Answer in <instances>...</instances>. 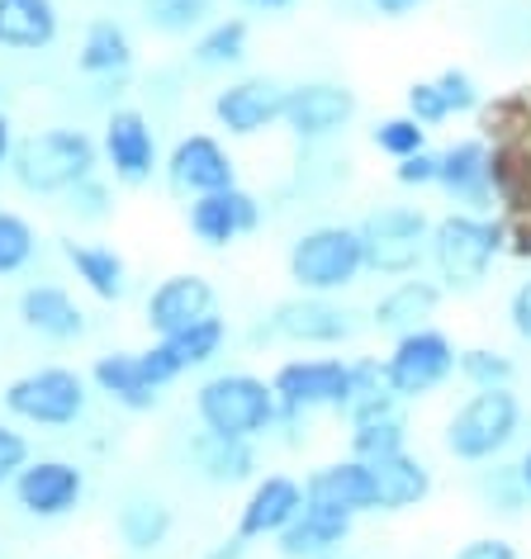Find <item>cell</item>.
<instances>
[{
    "mask_svg": "<svg viewBox=\"0 0 531 559\" xmlns=\"http://www.w3.org/2000/svg\"><path fill=\"white\" fill-rule=\"evenodd\" d=\"M366 5H370L380 20H409L413 10L423 5V0H366Z\"/></svg>",
    "mask_w": 531,
    "mask_h": 559,
    "instance_id": "51",
    "label": "cell"
},
{
    "mask_svg": "<svg viewBox=\"0 0 531 559\" xmlns=\"http://www.w3.org/2000/svg\"><path fill=\"white\" fill-rule=\"evenodd\" d=\"M332 559H356V555H332Z\"/></svg>",
    "mask_w": 531,
    "mask_h": 559,
    "instance_id": "55",
    "label": "cell"
},
{
    "mask_svg": "<svg viewBox=\"0 0 531 559\" xmlns=\"http://www.w3.org/2000/svg\"><path fill=\"white\" fill-rule=\"evenodd\" d=\"M437 91H441V100H446V109H451V119H460V115H480V105H484V91H480V81H474L465 67H441L437 76Z\"/></svg>",
    "mask_w": 531,
    "mask_h": 559,
    "instance_id": "40",
    "label": "cell"
},
{
    "mask_svg": "<svg viewBox=\"0 0 531 559\" xmlns=\"http://www.w3.org/2000/svg\"><path fill=\"white\" fill-rule=\"evenodd\" d=\"M474 138H484L488 147L531 143V81L508 86L498 95H484L480 115H474Z\"/></svg>",
    "mask_w": 531,
    "mask_h": 559,
    "instance_id": "32",
    "label": "cell"
},
{
    "mask_svg": "<svg viewBox=\"0 0 531 559\" xmlns=\"http://www.w3.org/2000/svg\"><path fill=\"white\" fill-rule=\"evenodd\" d=\"M446 299V289L437 280H423V275H403L394 285L385 289L380 299L370 304V323L389 332V337H399V332H413V328H427L432 318H437Z\"/></svg>",
    "mask_w": 531,
    "mask_h": 559,
    "instance_id": "24",
    "label": "cell"
},
{
    "mask_svg": "<svg viewBox=\"0 0 531 559\" xmlns=\"http://www.w3.org/2000/svg\"><path fill=\"white\" fill-rule=\"evenodd\" d=\"M403 115H413L423 129L432 133V129H441L446 119H451V109H446V100H441V91H437V81H413L409 91H403Z\"/></svg>",
    "mask_w": 531,
    "mask_h": 559,
    "instance_id": "41",
    "label": "cell"
},
{
    "mask_svg": "<svg viewBox=\"0 0 531 559\" xmlns=\"http://www.w3.org/2000/svg\"><path fill=\"white\" fill-rule=\"evenodd\" d=\"M247 555H251V540H243V536L233 531V536H223V540L209 545L200 559H247Z\"/></svg>",
    "mask_w": 531,
    "mask_h": 559,
    "instance_id": "50",
    "label": "cell"
},
{
    "mask_svg": "<svg viewBox=\"0 0 531 559\" xmlns=\"http://www.w3.org/2000/svg\"><path fill=\"white\" fill-rule=\"evenodd\" d=\"M62 34L58 0H0V48L5 52H44Z\"/></svg>",
    "mask_w": 531,
    "mask_h": 559,
    "instance_id": "29",
    "label": "cell"
},
{
    "mask_svg": "<svg viewBox=\"0 0 531 559\" xmlns=\"http://www.w3.org/2000/svg\"><path fill=\"white\" fill-rule=\"evenodd\" d=\"M143 15L166 38H190L214 20V0H143Z\"/></svg>",
    "mask_w": 531,
    "mask_h": 559,
    "instance_id": "37",
    "label": "cell"
},
{
    "mask_svg": "<svg viewBox=\"0 0 531 559\" xmlns=\"http://www.w3.org/2000/svg\"><path fill=\"white\" fill-rule=\"evenodd\" d=\"M162 176L176 194L194 200V194H214V190L237 186V162L214 133H186L166 152Z\"/></svg>",
    "mask_w": 531,
    "mask_h": 559,
    "instance_id": "15",
    "label": "cell"
},
{
    "mask_svg": "<svg viewBox=\"0 0 531 559\" xmlns=\"http://www.w3.org/2000/svg\"><path fill=\"white\" fill-rule=\"evenodd\" d=\"M356 228H361V242H366V271L389 275V280L423 271L432 218L417 204H380Z\"/></svg>",
    "mask_w": 531,
    "mask_h": 559,
    "instance_id": "7",
    "label": "cell"
},
{
    "mask_svg": "<svg viewBox=\"0 0 531 559\" xmlns=\"http://www.w3.org/2000/svg\"><path fill=\"white\" fill-rule=\"evenodd\" d=\"M30 460H34V451H30V437L20 431V423H0V488L15 484Z\"/></svg>",
    "mask_w": 531,
    "mask_h": 559,
    "instance_id": "44",
    "label": "cell"
},
{
    "mask_svg": "<svg viewBox=\"0 0 531 559\" xmlns=\"http://www.w3.org/2000/svg\"><path fill=\"white\" fill-rule=\"evenodd\" d=\"M352 531H356V516L304 502V512L275 536V550H281V559H332V555H346Z\"/></svg>",
    "mask_w": 531,
    "mask_h": 559,
    "instance_id": "23",
    "label": "cell"
},
{
    "mask_svg": "<svg viewBox=\"0 0 531 559\" xmlns=\"http://www.w3.org/2000/svg\"><path fill=\"white\" fill-rule=\"evenodd\" d=\"M437 190L465 214H498L488 190V143L484 138H456L437 152Z\"/></svg>",
    "mask_w": 531,
    "mask_h": 559,
    "instance_id": "20",
    "label": "cell"
},
{
    "mask_svg": "<svg viewBox=\"0 0 531 559\" xmlns=\"http://www.w3.org/2000/svg\"><path fill=\"white\" fill-rule=\"evenodd\" d=\"M20 323L44 342H81L86 337V309L62 285H30L20 295Z\"/></svg>",
    "mask_w": 531,
    "mask_h": 559,
    "instance_id": "27",
    "label": "cell"
},
{
    "mask_svg": "<svg viewBox=\"0 0 531 559\" xmlns=\"http://www.w3.org/2000/svg\"><path fill=\"white\" fill-rule=\"evenodd\" d=\"M190 460L200 469V479L214 488H243L261 474L257 441H233V437H214V431H200L190 441Z\"/></svg>",
    "mask_w": 531,
    "mask_h": 559,
    "instance_id": "28",
    "label": "cell"
},
{
    "mask_svg": "<svg viewBox=\"0 0 531 559\" xmlns=\"http://www.w3.org/2000/svg\"><path fill=\"white\" fill-rule=\"evenodd\" d=\"M304 512V479L295 474H257L247 484V498L237 508V536L243 540H275Z\"/></svg>",
    "mask_w": 531,
    "mask_h": 559,
    "instance_id": "19",
    "label": "cell"
},
{
    "mask_svg": "<svg viewBox=\"0 0 531 559\" xmlns=\"http://www.w3.org/2000/svg\"><path fill=\"white\" fill-rule=\"evenodd\" d=\"M498 257H503V218L498 214L451 209V214L432 218L427 261H432V271H437L441 289H456V295L480 289Z\"/></svg>",
    "mask_w": 531,
    "mask_h": 559,
    "instance_id": "1",
    "label": "cell"
},
{
    "mask_svg": "<svg viewBox=\"0 0 531 559\" xmlns=\"http://www.w3.org/2000/svg\"><path fill=\"white\" fill-rule=\"evenodd\" d=\"M223 346H228V318L209 313V318H200V323L172 332V337H152V346H143L138 360H143L148 380L157 389H166V384H176L180 374L204 370Z\"/></svg>",
    "mask_w": 531,
    "mask_h": 559,
    "instance_id": "12",
    "label": "cell"
},
{
    "mask_svg": "<svg viewBox=\"0 0 531 559\" xmlns=\"http://www.w3.org/2000/svg\"><path fill=\"white\" fill-rule=\"evenodd\" d=\"M456 356L460 346L451 342V332H441L437 323L399 332L394 346H389L385 366H389V384L403 403L432 399L446 380H456Z\"/></svg>",
    "mask_w": 531,
    "mask_h": 559,
    "instance_id": "8",
    "label": "cell"
},
{
    "mask_svg": "<svg viewBox=\"0 0 531 559\" xmlns=\"http://www.w3.org/2000/svg\"><path fill=\"white\" fill-rule=\"evenodd\" d=\"M356 91H346L342 81H299L285 91L281 129H290L299 143H328L356 119Z\"/></svg>",
    "mask_w": 531,
    "mask_h": 559,
    "instance_id": "13",
    "label": "cell"
},
{
    "mask_svg": "<svg viewBox=\"0 0 531 559\" xmlns=\"http://www.w3.org/2000/svg\"><path fill=\"white\" fill-rule=\"evenodd\" d=\"M456 374L470 389H512L517 380V360L498 346H460L456 356Z\"/></svg>",
    "mask_w": 531,
    "mask_h": 559,
    "instance_id": "36",
    "label": "cell"
},
{
    "mask_svg": "<svg viewBox=\"0 0 531 559\" xmlns=\"http://www.w3.org/2000/svg\"><path fill=\"white\" fill-rule=\"evenodd\" d=\"M498 218H503V214H498ZM503 257L531 265V214L503 218Z\"/></svg>",
    "mask_w": 531,
    "mask_h": 559,
    "instance_id": "47",
    "label": "cell"
},
{
    "mask_svg": "<svg viewBox=\"0 0 531 559\" xmlns=\"http://www.w3.org/2000/svg\"><path fill=\"white\" fill-rule=\"evenodd\" d=\"M484 498L494 502L498 512H522L527 508V488H522V479H517V465H498L494 469V479H484Z\"/></svg>",
    "mask_w": 531,
    "mask_h": 559,
    "instance_id": "45",
    "label": "cell"
},
{
    "mask_svg": "<svg viewBox=\"0 0 531 559\" xmlns=\"http://www.w3.org/2000/svg\"><path fill=\"white\" fill-rule=\"evenodd\" d=\"M346 445L356 460H385L409 451V403L399 394H380L366 399L356 408H346Z\"/></svg>",
    "mask_w": 531,
    "mask_h": 559,
    "instance_id": "21",
    "label": "cell"
},
{
    "mask_svg": "<svg viewBox=\"0 0 531 559\" xmlns=\"http://www.w3.org/2000/svg\"><path fill=\"white\" fill-rule=\"evenodd\" d=\"M522 431V399L512 389H470L465 403L446 417L441 445L460 465H494Z\"/></svg>",
    "mask_w": 531,
    "mask_h": 559,
    "instance_id": "5",
    "label": "cell"
},
{
    "mask_svg": "<svg viewBox=\"0 0 531 559\" xmlns=\"http://www.w3.org/2000/svg\"><path fill=\"white\" fill-rule=\"evenodd\" d=\"M10 493H15L20 512L34 516V522H62V516H72L81 508V498H86V469L62 455H38L20 469Z\"/></svg>",
    "mask_w": 531,
    "mask_h": 559,
    "instance_id": "11",
    "label": "cell"
},
{
    "mask_svg": "<svg viewBox=\"0 0 531 559\" xmlns=\"http://www.w3.org/2000/svg\"><path fill=\"white\" fill-rule=\"evenodd\" d=\"M10 152H15V123L0 109V171H10Z\"/></svg>",
    "mask_w": 531,
    "mask_h": 559,
    "instance_id": "52",
    "label": "cell"
},
{
    "mask_svg": "<svg viewBox=\"0 0 531 559\" xmlns=\"http://www.w3.org/2000/svg\"><path fill=\"white\" fill-rule=\"evenodd\" d=\"M394 180L403 190H437V152H417V157L394 162Z\"/></svg>",
    "mask_w": 531,
    "mask_h": 559,
    "instance_id": "46",
    "label": "cell"
},
{
    "mask_svg": "<svg viewBox=\"0 0 531 559\" xmlns=\"http://www.w3.org/2000/svg\"><path fill=\"white\" fill-rule=\"evenodd\" d=\"M370 143H375V152H385L389 162H403V157L427 152V129L413 115H389L370 129Z\"/></svg>",
    "mask_w": 531,
    "mask_h": 559,
    "instance_id": "39",
    "label": "cell"
},
{
    "mask_svg": "<svg viewBox=\"0 0 531 559\" xmlns=\"http://www.w3.org/2000/svg\"><path fill=\"white\" fill-rule=\"evenodd\" d=\"M304 502L342 512V516H366L375 512V469L356 455L328 460V465L304 474Z\"/></svg>",
    "mask_w": 531,
    "mask_h": 559,
    "instance_id": "22",
    "label": "cell"
},
{
    "mask_svg": "<svg viewBox=\"0 0 531 559\" xmlns=\"http://www.w3.org/2000/svg\"><path fill=\"white\" fill-rule=\"evenodd\" d=\"M517 479H522V488H527V498H531V445L522 451V460H517Z\"/></svg>",
    "mask_w": 531,
    "mask_h": 559,
    "instance_id": "54",
    "label": "cell"
},
{
    "mask_svg": "<svg viewBox=\"0 0 531 559\" xmlns=\"http://www.w3.org/2000/svg\"><path fill=\"white\" fill-rule=\"evenodd\" d=\"M34 257H38L34 223L24 218V214H15V209H0V280L30 271Z\"/></svg>",
    "mask_w": 531,
    "mask_h": 559,
    "instance_id": "38",
    "label": "cell"
},
{
    "mask_svg": "<svg viewBox=\"0 0 531 559\" xmlns=\"http://www.w3.org/2000/svg\"><path fill=\"white\" fill-rule=\"evenodd\" d=\"M186 228L200 247L209 251H223L233 242H243L261 228V200L243 186H228V190H214V194H194L186 204Z\"/></svg>",
    "mask_w": 531,
    "mask_h": 559,
    "instance_id": "16",
    "label": "cell"
},
{
    "mask_svg": "<svg viewBox=\"0 0 531 559\" xmlns=\"http://www.w3.org/2000/svg\"><path fill=\"white\" fill-rule=\"evenodd\" d=\"M101 171V143L81 129H38L15 138L10 176L24 194H72Z\"/></svg>",
    "mask_w": 531,
    "mask_h": 559,
    "instance_id": "2",
    "label": "cell"
},
{
    "mask_svg": "<svg viewBox=\"0 0 531 559\" xmlns=\"http://www.w3.org/2000/svg\"><path fill=\"white\" fill-rule=\"evenodd\" d=\"M508 328L517 332V342L531 346V275L508 295Z\"/></svg>",
    "mask_w": 531,
    "mask_h": 559,
    "instance_id": "48",
    "label": "cell"
},
{
    "mask_svg": "<svg viewBox=\"0 0 531 559\" xmlns=\"http://www.w3.org/2000/svg\"><path fill=\"white\" fill-rule=\"evenodd\" d=\"M62 257H67V265H72V275L101 304H119L123 295H129V261H123L115 247H105V242H76V237H67Z\"/></svg>",
    "mask_w": 531,
    "mask_h": 559,
    "instance_id": "30",
    "label": "cell"
},
{
    "mask_svg": "<svg viewBox=\"0 0 531 559\" xmlns=\"http://www.w3.org/2000/svg\"><path fill=\"white\" fill-rule=\"evenodd\" d=\"M488 190L503 218L531 214V143L488 147Z\"/></svg>",
    "mask_w": 531,
    "mask_h": 559,
    "instance_id": "33",
    "label": "cell"
},
{
    "mask_svg": "<svg viewBox=\"0 0 531 559\" xmlns=\"http://www.w3.org/2000/svg\"><path fill=\"white\" fill-rule=\"evenodd\" d=\"M285 275L299 295H342L366 275V242L352 223L304 228L285 251Z\"/></svg>",
    "mask_w": 531,
    "mask_h": 559,
    "instance_id": "4",
    "label": "cell"
},
{
    "mask_svg": "<svg viewBox=\"0 0 531 559\" xmlns=\"http://www.w3.org/2000/svg\"><path fill=\"white\" fill-rule=\"evenodd\" d=\"M247 10H261V15H281V10H290L295 0H243Z\"/></svg>",
    "mask_w": 531,
    "mask_h": 559,
    "instance_id": "53",
    "label": "cell"
},
{
    "mask_svg": "<svg viewBox=\"0 0 531 559\" xmlns=\"http://www.w3.org/2000/svg\"><path fill=\"white\" fill-rule=\"evenodd\" d=\"M115 526H119V540L129 545L133 555H152V550H162V545L172 540L176 512L166 508L162 498H129V502L119 508Z\"/></svg>",
    "mask_w": 531,
    "mask_h": 559,
    "instance_id": "34",
    "label": "cell"
},
{
    "mask_svg": "<svg viewBox=\"0 0 531 559\" xmlns=\"http://www.w3.org/2000/svg\"><path fill=\"white\" fill-rule=\"evenodd\" d=\"M285 91L275 76H243L228 81L223 91H214L209 115L228 138H261L266 129H275L285 115Z\"/></svg>",
    "mask_w": 531,
    "mask_h": 559,
    "instance_id": "17",
    "label": "cell"
},
{
    "mask_svg": "<svg viewBox=\"0 0 531 559\" xmlns=\"http://www.w3.org/2000/svg\"><path fill=\"white\" fill-rule=\"evenodd\" d=\"M261 337L290 346H342L356 337V313L338 304V295H290L266 313Z\"/></svg>",
    "mask_w": 531,
    "mask_h": 559,
    "instance_id": "10",
    "label": "cell"
},
{
    "mask_svg": "<svg viewBox=\"0 0 531 559\" xmlns=\"http://www.w3.org/2000/svg\"><path fill=\"white\" fill-rule=\"evenodd\" d=\"M247 48H251V24L247 20H209L200 34H194V44H190V62L194 67H204V72H223V67H237L247 58Z\"/></svg>",
    "mask_w": 531,
    "mask_h": 559,
    "instance_id": "35",
    "label": "cell"
},
{
    "mask_svg": "<svg viewBox=\"0 0 531 559\" xmlns=\"http://www.w3.org/2000/svg\"><path fill=\"white\" fill-rule=\"evenodd\" d=\"M380 394H394L385 356H352V403H346V408H356V403H366V399H380Z\"/></svg>",
    "mask_w": 531,
    "mask_h": 559,
    "instance_id": "42",
    "label": "cell"
},
{
    "mask_svg": "<svg viewBox=\"0 0 531 559\" xmlns=\"http://www.w3.org/2000/svg\"><path fill=\"white\" fill-rule=\"evenodd\" d=\"M375 469V512L385 516H399V512H413L432 498V465L417 460L413 451H399V455H385V460H370Z\"/></svg>",
    "mask_w": 531,
    "mask_h": 559,
    "instance_id": "25",
    "label": "cell"
},
{
    "mask_svg": "<svg viewBox=\"0 0 531 559\" xmlns=\"http://www.w3.org/2000/svg\"><path fill=\"white\" fill-rule=\"evenodd\" d=\"M194 417H200V431H214V437L261 441L275 431L281 403H275L271 380H261V374L219 370L194 389Z\"/></svg>",
    "mask_w": 531,
    "mask_h": 559,
    "instance_id": "3",
    "label": "cell"
},
{
    "mask_svg": "<svg viewBox=\"0 0 531 559\" xmlns=\"http://www.w3.org/2000/svg\"><path fill=\"white\" fill-rule=\"evenodd\" d=\"M456 559H517V545L508 536H470L456 550Z\"/></svg>",
    "mask_w": 531,
    "mask_h": 559,
    "instance_id": "49",
    "label": "cell"
},
{
    "mask_svg": "<svg viewBox=\"0 0 531 559\" xmlns=\"http://www.w3.org/2000/svg\"><path fill=\"white\" fill-rule=\"evenodd\" d=\"M86 403H91V380L72 366L24 370L0 389V408L10 413V423L48 427V431L76 427L86 417Z\"/></svg>",
    "mask_w": 531,
    "mask_h": 559,
    "instance_id": "6",
    "label": "cell"
},
{
    "mask_svg": "<svg viewBox=\"0 0 531 559\" xmlns=\"http://www.w3.org/2000/svg\"><path fill=\"white\" fill-rule=\"evenodd\" d=\"M76 67L81 76L95 81H123L133 72V38L119 20H91L76 48Z\"/></svg>",
    "mask_w": 531,
    "mask_h": 559,
    "instance_id": "31",
    "label": "cell"
},
{
    "mask_svg": "<svg viewBox=\"0 0 531 559\" xmlns=\"http://www.w3.org/2000/svg\"><path fill=\"white\" fill-rule=\"evenodd\" d=\"M275 403L290 413H346L352 403V360L342 356H290L271 374Z\"/></svg>",
    "mask_w": 531,
    "mask_h": 559,
    "instance_id": "9",
    "label": "cell"
},
{
    "mask_svg": "<svg viewBox=\"0 0 531 559\" xmlns=\"http://www.w3.org/2000/svg\"><path fill=\"white\" fill-rule=\"evenodd\" d=\"M67 204H72V214H76V218L105 223L109 214H115V190H109L101 176H91V180H81V186L67 194Z\"/></svg>",
    "mask_w": 531,
    "mask_h": 559,
    "instance_id": "43",
    "label": "cell"
},
{
    "mask_svg": "<svg viewBox=\"0 0 531 559\" xmlns=\"http://www.w3.org/2000/svg\"><path fill=\"white\" fill-rule=\"evenodd\" d=\"M209 313H219V289H214V280L200 275V271H176V275L157 280L148 304H143L152 337H172V332L200 323Z\"/></svg>",
    "mask_w": 531,
    "mask_h": 559,
    "instance_id": "18",
    "label": "cell"
},
{
    "mask_svg": "<svg viewBox=\"0 0 531 559\" xmlns=\"http://www.w3.org/2000/svg\"><path fill=\"white\" fill-rule=\"evenodd\" d=\"M101 162L115 171L119 186H148L152 176L162 171V147H157V129L143 109H115L105 119L101 133Z\"/></svg>",
    "mask_w": 531,
    "mask_h": 559,
    "instance_id": "14",
    "label": "cell"
},
{
    "mask_svg": "<svg viewBox=\"0 0 531 559\" xmlns=\"http://www.w3.org/2000/svg\"><path fill=\"white\" fill-rule=\"evenodd\" d=\"M91 384H95V394H105L123 413H157L162 408V389L148 380L138 352H105L91 366Z\"/></svg>",
    "mask_w": 531,
    "mask_h": 559,
    "instance_id": "26",
    "label": "cell"
}]
</instances>
